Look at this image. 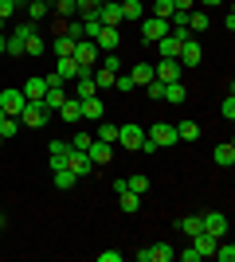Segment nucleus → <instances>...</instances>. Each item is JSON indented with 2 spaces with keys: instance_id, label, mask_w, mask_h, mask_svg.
<instances>
[{
  "instance_id": "f257e3e1",
  "label": "nucleus",
  "mask_w": 235,
  "mask_h": 262,
  "mask_svg": "<svg viewBox=\"0 0 235 262\" xmlns=\"http://www.w3.org/2000/svg\"><path fill=\"white\" fill-rule=\"evenodd\" d=\"M71 59H75V63L82 67V75H90V71L98 67L102 51H98V43H94V39H78V43H75V51H71Z\"/></svg>"
},
{
  "instance_id": "f03ea898",
  "label": "nucleus",
  "mask_w": 235,
  "mask_h": 262,
  "mask_svg": "<svg viewBox=\"0 0 235 262\" xmlns=\"http://www.w3.org/2000/svg\"><path fill=\"white\" fill-rule=\"evenodd\" d=\"M51 121V110H44V102H28L20 110V125H32V129H44Z\"/></svg>"
},
{
  "instance_id": "7ed1b4c3",
  "label": "nucleus",
  "mask_w": 235,
  "mask_h": 262,
  "mask_svg": "<svg viewBox=\"0 0 235 262\" xmlns=\"http://www.w3.org/2000/svg\"><path fill=\"white\" fill-rule=\"evenodd\" d=\"M149 141H157V149H168V145H177V125H168V121H153L145 129Z\"/></svg>"
},
{
  "instance_id": "20e7f679",
  "label": "nucleus",
  "mask_w": 235,
  "mask_h": 262,
  "mask_svg": "<svg viewBox=\"0 0 235 262\" xmlns=\"http://www.w3.org/2000/svg\"><path fill=\"white\" fill-rule=\"evenodd\" d=\"M141 141H145V129H141V125H118V145H122V149L137 153Z\"/></svg>"
},
{
  "instance_id": "39448f33",
  "label": "nucleus",
  "mask_w": 235,
  "mask_h": 262,
  "mask_svg": "<svg viewBox=\"0 0 235 262\" xmlns=\"http://www.w3.org/2000/svg\"><path fill=\"white\" fill-rule=\"evenodd\" d=\"M180 75H184V67H180L177 59H161V63L153 67V78H157V82H180Z\"/></svg>"
},
{
  "instance_id": "423d86ee",
  "label": "nucleus",
  "mask_w": 235,
  "mask_h": 262,
  "mask_svg": "<svg viewBox=\"0 0 235 262\" xmlns=\"http://www.w3.org/2000/svg\"><path fill=\"white\" fill-rule=\"evenodd\" d=\"M28 106V98H24V90H4L0 94V110L8 114V118H20V110Z\"/></svg>"
},
{
  "instance_id": "0eeeda50",
  "label": "nucleus",
  "mask_w": 235,
  "mask_h": 262,
  "mask_svg": "<svg viewBox=\"0 0 235 262\" xmlns=\"http://www.w3.org/2000/svg\"><path fill=\"white\" fill-rule=\"evenodd\" d=\"M137 24H141V35H145L149 43H157V39L168 32V20H157V16H141Z\"/></svg>"
},
{
  "instance_id": "6e6552de",
  "label": "nucleus",
  "mask_w": 235,
  "mask_h": 262,
  "mask_svg": "<svg viewBox=\"0 0 235 262\" xmlns=\"http://www.w3.org/2000/svg\"><path fill=\"white\" fill-rule=\"evenodd\" d=\"M204 231H208L212 239H227V215L224 211H208V215H204Z\"/></svg>"
},
{
  "instance_id": "1a4fd4ad",
  "label": "nucleus",
  "mask_w": 235,
  "mask_h": 262,
  "mask_svg": "<svg viewBox=\"0 0 235 262\" xmlns=\"http://www.w3.org/2000/svg\"><path fill=\"white\" fill-rule=\"evenodd\" d=\"M200 59H204V51H200L196 39H184V43H180V55H177L180 67H200Z\"/></svg>"
},
{
  "instance_id": "9d476101",
  "label": "nucleus",
  "mask_w": 235,
  "mask_h": 262,
  "mask_svg": "<svg viewBox=\"0 0 235 262\" xmlns=\"http://www.w3.org/2000/svg\"><path fill=\"white\" fill-rule=\"evenodd\" d=\"M94 43H98V51H118V43H122V32L118 28H106L102 24L98 35H94Z\"/></svg>"
},
{
  "instance_id": "9b49d317",
  "label": "nucleus",
  "mask_w": 235,
  "mask_h": 262,
  "mask_svg": "<svg viewBox=\"0 0 235 262\" xmlns=\"http://www.w3.org/2000/svg\"><path fill=\"white\" fill-rule=\"evenodd\" d=\"M67 168H71L75 176H90V172H94V161H90L87 153H78V149H71V157H67Z\"/></svg>"
},
{
  "instance_id": "f8f14e48",
  "label": "nucleus",
  "mask_w": 235,
  "mask_h": 262,
  "mask_svg": "<svg viewBox=\"0 0 235 262\" xmlns=\"http://www.w3.org/2000/svg\"><path fill=\"white\" fill-rule=\"evenodd\" d=\"M55 75L63 78V82H75L78 75H82V67L71 59V55H59V63H55Z\"/></svg>"
},
{
  "instance_id": "ddd939ff",
  "label": "nucleus",
  "mask_w": 235,
  "mask_h": 262,
  "mask_svg": "<svg viewBox=\"0 0 235 262\" xmlns=\"http://www.w3.org/2000/svg\"><path fill=\"white\" fill-rule=\"evenodd\" d=\"M24 98L28 102H44V94H47V82H44V75H32L28 78V82H24Z\"/></svg>"
},
{
  "instance_id": "4468645a",
  "label": "nucleus",
  "mask_w": 235,
  "mask_h": 262,
  "mask_svg": "<svg viewBox=\"0 0 235 262\" xmlns=\"http://www.w3.org/2000/svg\"><path fill=\"white\" fill-rule=\"evenodd\" d=\"M47 153H51V172H55V168H67L71 141H51V145H47Z\"/></svg>"
},
{
  "instance_id": "2eb2a0df",
  "label": "nucleus",
  "mask_w": 235,
  "mask_h": 262,
  "mask_svg": "<svg viewBox=\"0 0 235 262\" xmlns=\"http://www.w3.org/2000/svg\"><path fill=\"white\" fill-rule=\"evenodd\" d=\"M87 157L94 161V168H98V164L114 161V145H106V141H98V137H94V141H90V149H87Z\"/></svg>"
},
{
  "instance_id": "dca6fc26",
  "label": "nucleus",
  "mask_w": 235,
  "mask_h": 262,
  "mask_svg": "<svg viewBox=\"0 0 235 262\" xmlns=\"http://www.w3.org/2000/svg\"><path fill=\"white\" fill-rule=\"evenodd\" d=\"M55 114L67 121V125H78V121H82V102H78V98H67L63 106L55 110Z\"/></svg>"
},
{
  "instance_id": "f3484780",
  "label": "nucleus",
  "mask_w": 235,
  "mask_h": 262,
  "mask_svg": "<svg viewBox=\"0 0 235 262\" xmlns=\"http://www.w3.org/2000/svg\"><path fill=\"white\" fill-rule=\"evenodd\" d=\"M180 43H184V39H177L173 32H165L161 39H157V51H161V59H177V55H180Z\"/></svg>"
},
{
  "instance_id": "a211bd4d",
  "label": "nucleus",
  "mask_w": 235,
  "mask_h": 262,
  "mask_svg": "<svg viewBox=\"0 0 235 262\" xmlns=\"http://www.w3.org/2000/svg\"><path fill=\"white\" fill-rule=\"evenodd\" d=\"M94 16H98L106 28H122V4H102Z\"/></svg>"
},
{
  "instance_id": "6ab92c4d",
  "label": "nucleus",
  "mask_w": 235,
  "mask_h": 262,
  "mask_svg": "<svg viewBox=\"0 0 235 262\" xmlns=\"http://www.w3.org/2000/svg\"><path fill=\"white\" fill-rule=\"evenodd\" d=\"M67 98H71V90H67V86H51V90L44 94V110H51V114H55V110L63 106Z\"/></svg>"
},
{
  "instance_id": "aec40b11",
  "label": "nucleus",
  "mask_w": 235,
  "mask_h": 262,
  "mask_svg": "<svg viewBox=\"0 0 235 262\" xmlns=\"http://www.w3.org/2000/svg\"><path fill=\"white\" fill-rule=\"evenodd\" d=\"M94 94H98L94 78H90V75H78V78H75V94H71V98H78V102H82V98H94Z\"/></svg>"
},
{
  "instance_id": "412c9836",
  "label": "nucleus",
  "mask_w": 235,
  "mask_h": 262,
  "mask_svg": "<svg viewBox=\"0 0 235 262\" xmlns=\"http://www.w3.org/2000/svg\"><path fill=\"white\" fill-rule=\"evenodd\" d=\"M216 243H220V239H212L208 231H200V235H192V251L200 254V258H208V254L216 251Z\"/></svg>"
},
{
  "instance_id": "4be33fe9",
  "label": "nucleus",
  "mask_w": 235,
  "mask_h": 262,
  "mask_svg": "<svg viewBox=\"0 0 235 262\" xmlns=\"http://www.w3.org/2000/svg\"><path fill=\"white\" fill-rule=\"evenodd\" d=\"M212 161L220 164V168H231V164H235V145H231V141H224V145H216V153H212Z\"/></svg>"
},
{
  "instance_id": "5701e85b",
  "label": "nucleus",
  "mask_w": 235,
  "mask_h": 262,
  "mask_svg": "<svg viewBox=\"0 0 235 262\" xmlns=\"http://www.w3.org/2000/svg\"><path fill=\"white\" fill-rule=\"evenodd\" d=\"M90 78H94V86H98V94L102 90H114V71H106V67H94V71H90Z\"/></svg>"
},
{
  "instance_id": "b1692460",
  "label": "nucleus",
  "mask_w": 235,
  "mask_h": 262,
  "mask_svg": "<svg viewBox=\"0 0 235 262\" xmlns=\"http://www.w3.org/2000/svg\"><path fill=\"white\" fill-rule=\"evenodd\" d=\"M82 121H102V98H82Z\"/></svg>"
},
{
  "instance_id": "393cba45",
  "label": "nucleus",
  "mask_w": 235,
  "mask_h": 262,
  "mask_svg": "<svg viewBox=\"0 0 235 262\" xmlns=\"http://www.w3.org/2000/svg\"><path fill=\"white\" fill-rule=\"evenodd\" d=\"M177 141H200V125L196 121H177Z\"/></svg>"
},
{
  "instance_id": "a878e982",
  "label": "nucleus",
  "mask_w": 235,
  "mask_h": 262,
  "mask_svg": "<svg viewBox=\"0 0 235 262\" xmlns=\"http://www.w3.org/2000/svg\"><path fill=\"white\" fill-rule=\"evenodd\" d=\"M141 16H145V8H141V0H122V20L137 24Z\"/></svg>"
},
{
  "instance_id": "bb28decb",
  "label": "nucleus",
  "mask_w": 235,
  "mask_h": 262,
  "mask_svg": "<svg viewBox=\"0 0 235 262\" xmlns=\"http://www.w3.org/2000/svg\"><path fill=\"white\" fill-rule=\"evenodd\" d=\"M118 204H122V211H125V215H134V211L141 208V196H137V192H130V188H125V192H118Z\"/></svg>"
},
{
  "instance_id": "cd10ccee",
  "label": "nucleus",
  "mask_w": 235,
  "mask_h": 262,
  "mask_svg": "<svg viewBox=\"0 0 235 262\" xmlns=\"http://www.w3.org/2000/svg\"><path fill=\"white\" fill-rule=\"evenodd\" d=\"M188 98V90H184V82H165V102H173V106H180V102Z\"/></svg>"
},
{
  "instance_id": "c85d7f7f",
  "label": "nucleus",
  "mask_w": 235,
  "mask_h": 262,
  "mask_svg": "<svg viewBox=\"0 0 235 262\" xmlns=\"http://www.w3.org/2000/svg\"><path fill=\"white\" fill-rule=\"evenodd\" d=\"M134 86H145V82H153V63H134Z\"/></svg>"
},
{
  "instance_id": "c756f323",
  "label": "nucleus",
  "mask_w": 235,
  "mask_h": 262,
  "mask_svg": "<svg viewBox=\"0 0 235 262\" xmlns=\"http://www.w3.org/2000/svg\"><path fill=\"white\" fill-rule=\"evenodd\" d=\"M177 258V251L168 247V243H157V247H149V262H173Z\"/></svg>"
},
{
  "instance_id": "7c9ffc66",
  "label": "nucleus",
  "mask_w": 235,
  "mask_h": 262,
  "mask_svg": "<svg viewBox=\"0 0 235 262\" xmlns=\"http://www.w3.org/2000/svg\"><path fill=\"white\" fill-rule=\"evenodd\" d=\"M47 16H51V4H44V0H32V4H28V20L32 24L47 20Z\"/></svg>"
},
{
  "instance_id": "2f4dec72",
  "label": "nucleus",
  "mask_w": 235,
  "mask_h": 262,
  "mask_svg": "<svg viewBox=\"0 0 235 262\" xmlns=\"http://www.w3.org/2000/svg\"><path fill=\"white\" fill-rule=\"evenodd\" d=\"M98 8H102V0H75V16H78V20H87V16H94Z\"/></svg>"
},
{
  "instance_id": "473e14b6",
  "label": "nucleus",
  "mask_w": 235,
  "mask_h": 262,
  "mask_svg": "<svg viewBox=\"0 0 235 262\" xmlns=\"http://www.w3.org/2000/svg\"><path fill=\"white\" fill-rule=\"evenodd\" d=\"M208 24H212L208 12H196V8L188 12V32H208Z\"/></svg>"
},
{
  "instance_id": "72a5a7b5",
  "label": "nucleus",
  "mask_w": 235,
  "mask_h": 262,
  "mask_svg": "<svg viewBox=\"0 0 235 262\" xmlns=\"http://www.w3.org/2000/svg\"><path fill=\"white\" fill-rule=\"evenodd\" d=\"M180 231H184L188 239H192V235H200V231H204V215H188V219H180Z\"/></svg>"
},
{
  "instance_id": "f704fd0d",
  "label": "nucleus",
  "mask_w": 235,
  "mask_h": 262,
  "mask_svg": "<svg viewBox=\"0 0 235 262\" xmlns=\"http://www.w3.org/2000/svg\"><path fill=\"white\" fill-rule=\"evenodd\" d=\"M75 43H78V39H71L67 32H59V35H55V43H51V47H55V55H71V51H75Z\"/></svg>"
},
{
  "instance_id": "c9c22d12",
  "label": "nucleus",
  "mask_w": 235,
  "mask_h": 262,
  "mask_svg": "<svg viewBox=\"0 0 235 262\" xmlns=\"http://www.w3.org/2000/svg\"><path fill=\"white\" fill-rule=\"evenodd\" d=\"M125 188L141 196V192H149V176H145V172H134V176H130V180H125Z\"/></svg>"
},
{
  "instance_id": "e433bc0d",
  "label": "nucleus",
  "mask_w": 235,
  "mask_h": 262,
  "mask_svg": "<svg viewBox=\"0 0 235 262\" xmlns=\"http://www.w3.org/2000/svg\"><path fill=\"white\" fill-rule=\"evenodd\" d=\"M51 180H55V188H75L78 176L71 172V168H55V176H51Z\"/></svg>"
},
{
  "instance_id": "4c0bfd02",
  "label": "nucleus",
  "mask_w": 235,
  "mask_h": 262,
  "mask_svg": "<svg viewBox=\"0 0 235 262\" xmlns=\"http://www.w3.org/2000/svg\"><path fill=\"white\" fill-rule=\"evenodd\" d=\"M51 12H55L59 20H71V16H75V0H55V4H51Z\"/></svg>"
},
{
  "instance_id": "58836bf2",
  "label": "nucleus",
  "mask_w": 235,
  "mask_h": 262,
  "mask_svg": "<svg viewBox=\"0 0 235 262\" xmlns=\"http://www.w3.org/2000/svg\"><path fill=\"white\" fill-rule=\"evenodd\" d=\"M24 55H44V39H39V32H32L28 39H24Z\"/></svg>"
},
{
  "instance_id": "ea45409f",
  "label": "nucleus",
  "mask_w": 235,
  "mask_h": 262,
  "mask_svg": "<svg viewBox=\"0 0 235 262\" xmlns=\"http://www.w3.org/2000/svg\"><path fill=\"white\" fill-rule=\"evenodd\" d=\"M16 133H20V118H4V121H0V137H4V141L16 137Z\"/></svg>"
},
{
  "instance_id": "a19ab883",
  "label": "nucleus",
  "mask_w": 235,
  "mask_h": 262,
  "mask_svg": "<svg viewBox=\"0 0 235 262\" xmlns=\"http://www.w3.org/2000/svg\"><path fill=\"white\" fill-rule=\"evenodd\" d=\"M90 141H94V137H90L87 129H78L75 137H71V149H78V153H87V149H90Z\"/></svg>"
},
{
  "instance_id": "79ce46f5",
  "label": "nucleus",
  "mask_w": 235,
  "mask_h": 262,
  "mask_svg": "<svg viewBox=\"0 0 235 262\" xmlns=\"http://www.w3.org/2000/svg\"><path fill=\"white\" fill-rule=\"evenodd\" d=\"M173 12H177V8H173V0H153V16H157V20H168Z\"/></svg>"
},
{
  "instance_id": "37998d69",
  "label": "nucleus",
  "mask_w": 235,
  "mask_h": 262,
  "mask_svg": "<svg viewBox=\"0 0 235 262\" xmlns=\"http://www.w3.org/2000/svg\"><path fill=\"white\" fill-rule=\"evenodd\" d=\"M98 141H106V145H118V125H98Z\"/></svg>"
},
{
  "instance_id": "c03bdc74",
  "label": "nucleus",
  "mask_w": 235,
  "mask_h": 262,
  "mask_svg": "<svg viewBox=\"0 0 235 262\" xmlns=\"http://www.w3.org/2000/svg\"><path fill=\"white\" fill-rule=\"evenodd\" d=\"M145 94L161 102V98H165V82H157V78H153V82H145Z\"/></svg>"
},
{
  "instance_id": "a18cd8bd",
  "label": "nucleus",
  "mask_w": 235,
  "mask_h": 262,
  "mask_svg": "<svg viewBox=\"0 0 235 262\" xmlns=\"http://www.w3.org/2000/svg\"><path fill=\"white\" fill-rule=\"evenodd\" d=\"M220 114H224L227 121H235V98H231V94H227V98H224V106H220Z\"/></svg>"
},
{
  "instance_id": "49530a36",
  "label": "nucleus",
  "mask_w": 235,
  "mask_h": 262,
  "mask_svg": "<svg viewBox=\"0 0 235 262\" xmlns=\"http://www.w3.org/2000/svg\"><path fill=\"white\" fill-rule=\"evenodd\" d=\"M12 12H16V0H0V20H12Z\"/></svg>"
},
{
  "instance_id": "de8ad7c7",
  "label": "nucleus",
  "mask_w": 235,
  "mask_h": 262,
  "mask_svg": "<svg viewBox=\"0 0 235 262\" xmlns=\"http://www.w3.org/2000/svg\"><path fill=\"white\" fill-rule=\"evenodd\" d=\"M98 258H102V262H122V258H125V254H122V251H102V254H98Z\"/></svg>"
},
{
  "instance_id": "09e8293b",
  "label": "nucleus",
  "mask_w": 235,
  "mask_h": 262,
  "mask_svg": "<svg viewBox=\"0 0 235 262\" xmlns=\"http://www.w3.org/2000/svg\"><path fill=\"white\" fill-rule=\"evenodd\" d=\"M173 8H177V12H192V8H196V0H173Z\"/></svg>"
},
{
  "instance_id": "8fccbe9b",
  "label": "nucleus",
  "mask_w": 235,
  "mask_h": 262,
  "mask_svg": "<svg viewBox=\"0 0 235 262\" xmlns=\"http://www.w3.org/2000/svg\"><path fill=\"white\" fill-rule=\"evenodd\" d=\"M196 4H204V8H216V4H224V0H196Z\"/></svg>"
},
{
  "instance_id": "3c124183",
  "label": "nucleus",
  "mask_w": 235,
  "mask_h": 262,
  "mask_svg": "<svg viewBox=\"0 0 235 262\" xmlns=\"http://www.w3.org/2000/svg\"><path fill=\"white\" fill-rule=\"evenodd\" d=\"M0 55H4V32H0Z\"/></svg>"
},
{
  "instance_id": "603ef678",
  "label": "nucleus",
  "mask_w": 235,
  "mask_h": 262,
  "mask_svg": "<svg viewBox=\"0 0 235 262\" xmlns=\"http://www.w3.org/2000/svg\"><path fill=\"white\" fill-rule=\"evenodd\" d=\"M4 118H8V114H4V110H0V121H4Z\"/></svg>"
},
{
  "instance_id": "864d4df0",
  "label": "nucleus",
  "mask_w": 235,
  "mask_h": 262,
  "mask_svg": "<svg viewBox=\"0 0 235 262\" xmlns=\"http://www.w3.org/2000/svg\"><path fill=\"white\" fill-rule=\"evenodd\" d=\"M4 24H8V20H0V32H4Z\"/></svg>"
},
{
  "instance_id": "5fc2aeb1",
  "label": "nucleus",
  "mask_w": 235,
  "mask_h": 262,
  "mask_svg": "<svg viewBox=\"0 0 235 262\" xmlns=\"http://www.w3.org/2000/svg\"><path fill=\"white\" fill-rule=\"evenodd\" d=\"M0 227H4V215H0Z\"/></svg>"
},
{
  "instance_id": "6e6d98bb",
  "label": "nucleus",
  "mask_w": 235,
  "mask_h": 262,
  "mask_svg": "<svg viewBox=\"0 0 235 262\" xmlns=\"http://www.w3.org/2000/svg\"><path fill=\"white\" fill-rule=\"evenodd\" d=\"M16 4H20V0H16ZM28 4H32V0H28Z\"/></svg>"
},
{
  "instance_id": "4d7b16f0",
  "label": "nucleus",
  "mask_w": 235,
  "mask_h": 262,
  "mask_svg": "<svg viewBox=\"0 0 235 262\" xmlns=\"http://www.w3.org/2000/svg\"><path fill=\"white\" fill-rule=\"evenodd\" d=\"M44 4H51V0H44Z\"/></svg>"
},
{
  "instance_id": "13d9d810",
  "label": "nucleus",
  "mask_w": 235,
  "mask_h": 262,
  "mask_svg": "<svg viewBox=\"0 0 235 262\" xmlns=\"http://www.w3.org/2000/svg\"><path fill=\"white\" fill-rule=\"evenodd\" d=\"M0 145H4V137H0Z\"/></svg>"
}]
</instances>
